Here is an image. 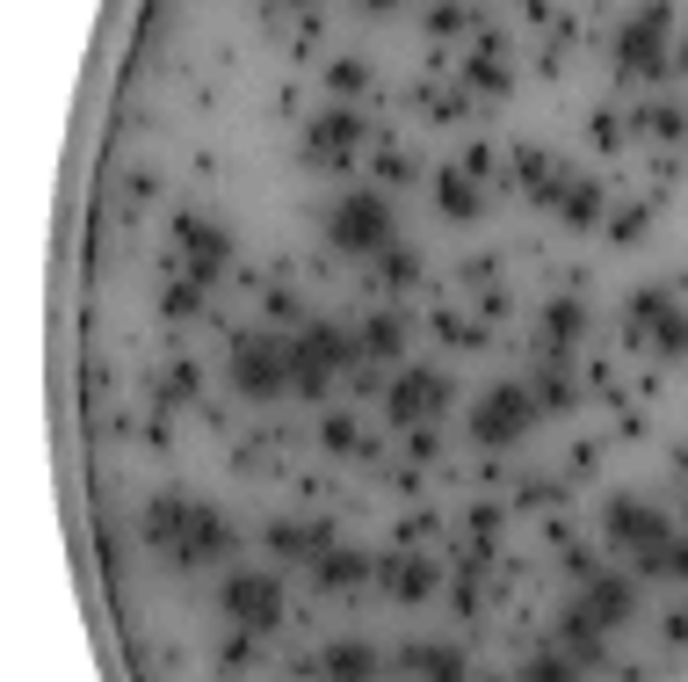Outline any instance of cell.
Here are the masks:
<instances>
[{
    "instance_id": "obj_1",
    "label": "cell",
    "mask_w": 688,
    "mask_h": 682,
    "mask_svg": "<svg viewBox=\"0 0 688 682\" xmlns=\"http://www.w3.org/2000/svg\"><path fill=\"white\" fill-rule=\"evenodd\" d=\"M384 226H392V210H384V196H370V190H356L341 210H334V240H341L348 255L378 247V240H384Z\"/></svg>"
}]
</instances>
